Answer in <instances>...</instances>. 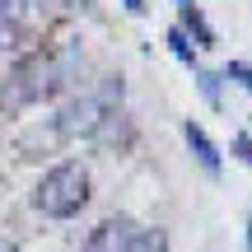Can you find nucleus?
Returning a JSON list of instances; mask_svg holds the SVG:
<instances>
[{
	"mask_svg": "<svg viewBox=\"0 0 252 252\" xmlns=\"http://www.w3.org/2000/svg\"><path fill=\"white\" fill-rule=\"evenodd\" d=\"M168 248H173V243H168V229L154 224V229H135V234L126 238L122 252H168Z\"/></svg>",
	"mask_w": 252,
	"mask_h": 252,
	"instance_id": "6e6552de",
	"label": "nucleus"
},
{
	"mask_svg": "<svg viewBox=\"0 0 252 252\" xmlns=\"http://www.w3.org/2000/svg\"><path fill=\"white\" fill-rule=\"evenodd\" d=\"M56 5L70 9V14H75V9H80V14H94V5H98V0H56Z\"/></svg>",
	"mask_w": 252,
	"mask_h": 252,
	"instance_id": "4468645a",
	"label": "nucleus"
},
{
	"mask_svg": "<svg viewBox=\"0 0 252 252\" xmlns=\"http://www.w3.org/2000/svg\"><path fill=\"white\" fill-rule=\"evenodd\" d=\"M229 150H234V154H238V159H243V163H248V168H252V135H248V131H238V135H234V140H229Z\"/></svg>",
	"mask_w": 252,
	"mask_h": 252,
	"instance_id": "ddd939ff",
	"label": "nucleus"
},
{
	"mask_svg": "<svg viewBox=\"0 0 252 252\" xmlns=\"http://www.w3.org/2000/svg\"><path fill=\"white\" fill-rule=\"evenodd\" d=\"M196 89H201V98H206L210 108H220V75H215V70L196 65Z\"/></svg>",
	"mask_w": 252,
	"mask_h": 252,
	"instance_id": "9d476101",
	"label": "nucleus"
},
{
	"mask_svg": "<svg viewBox=\"0 0 252 252\" xmlns=\"http://www.w3.org/2000/svg\"><path fill=\"white\" fill-rule=\"evenodd\" d=\"M135 229H140V224H135L131 215H108V220H98V224L89 229V238H84L80 252H122Z\"/></svg>",
	"mask_w": 252,
	"mask_h": 252,
	"instance_id": "20e7f679",
	"label": "nucleus"
},
{
	"mask_svg": "<svg viewBox=\"0 0 252 252\" xmlns=\"http://www.w3.org/2000/svg\"><path fill=\"white\" fill-rule=\"evenodd\" d=\"M126 9H131V14H145V0H122Z\"/></svg>",
	"mask_w": 252,
	"mask_h": 252,
	"instance_id": "dca6fc26",
	"label": "nucleus"
},
{
	"mask_svg": "<svg viewBox=\"0 0 252 252\" xmlns=\"http://www.w3.org/2000/svg\"><path fill=\"white\" fill-rule=\"evenodd\" d=\"M163 42H168V52L178 56V61L187 65V70H196V65H201V56H196V47H191V37L182 33V28H168V33H163Z\"/></svg>",
	"mask_w": 252,
	"mask_h": 252,
	"instance_id": "1a4fd4ad",
	"label": "nucleus"
},
{
	"mask_svg": "<svg viewBox=\"0 0 252 252\" xmlns=\"http://www.w3.org/2000/svg\"><path fill=\"white\" fill-rule=\"evenodd\" d=\"M0 252H19V243H14L9 234H0Z\"/></svg>",
	"mask_w": 252,
	"mask_h": 252,
	"instance_id": "2eb2a0df",
	"label": "nucleus"
},
{
	"mask_svg": "<svg viewBox=\"0 0 252 252\" xmlns=\"http://www.w3.org/2000/svg\"><path fill=\"white\" fill-rule=\"evenodd\" d=\"M14 0H0V52H9L14 47Z\"/></svg>",
	"mask_w": 252,
	"mask_h": 252,
	"instance_id": "9b49d317",
	"label": "nucleus"
},
{
	"mask_svg": "<svg viewBox=\"0 0 252 252\" xmlns=\"http://www.w3.org/2000/svg\"><path fill=\"white\" fill-rule=\"evenodd\" d=\"M94 196V178L80 159H61L37 178L33 187V210L47 220H75Z\"/></svg>",
	"mask_w": 252,
	"mask_h": 252,
	"instance_id": "f257e3e1",
	"label": "nucleus"
},
{
	"mask_svg": "<svg viewBox=\"0 0 252 252\" xmlns=\"http://www.w3.org/2000/svg\"><path fill=\"white\" fill-rule=\"evenodd\" d=\"M220 80H229V84H238V89H248V94H252V65H248V61H224Z\"/></svg>",
	"mask_w": 252,
	"mask_h": 252,
	"instance_id": "f8f14e48",
	"label": "nucleus"
},
{
	"mask_svg": "<svg viewBox=\"0 0 252 252\" xmlns=\"http://www.w3.org/2000/svg\"><path fill=\"white\" fill-rule=\"evenodd\" d=\"M94 140H98V145H126V140H131V117H126L122 108H112L108 117H103V126L94 131Z\"/></svg>",
	"mask_w": 252,
	"mask_h": 252,
	"instance_id": "423d86ee",
	"label": "nucleus"
},
{
	"mask_svg": "<svg viewBox=\"0 0 252 252\" xmlns=\"http://www.w3.org/2000/svg\"><path fill=\"white\" fill-rule=\"evenodd\" d=\"M248 252H252V215H248Z\"/></svg>",
	"mask_w": 252,
	"mask_h": 252,
	"instance_id": "f3484780",
	"label": "nucleus"
},
{
	"mask_svg": "<svg viewBox=\"0 0 252 252\" xmlns=\"http://www.w3.org/2000/svg\"><path fill=\"white\" fill-rule=\"evenodd\" d=\"M182 33L196 37V47H215V28L206 24V14H201V5H182Z\"/></svg>",
	"mask_w": 252,
	"mask_h": 252,
	"instance_id": "0eeeda50",
	"label": "nucleus"
},
{
	"mask_svg": "<svg viewBox=\"0 0 252 252\" xmlns=\"http://www.w3.org/2000/svg\"><path fill=\"white\" fill-rule=\"evenodd\" d=\"M182 5H196V0H178V9H182Z\"/></svg>",
	"mask_w": 252,
	"mask_h": 252,
	"instance_id": "a211bd4d",
	"label": "nucleus"
},
{
	"mask_svg": "<svg viewBox=\"0 0 252 252\" xmlns=\"http://www.w3.org/2000/svg\"><path fill=\"white\" fill-rule=\"evenodd\" d=\"M37 98H52L47 56H28V61H19L14 70L5 75V84H0V108H5V112H19V108H28V103H37Z\"/></svg>",
	"mask_w": 252,
	"mask_h": 252,
	"instance_id": "7ed1b4c3",
	"label": "nucleus"
},
{
	"mask_svg": "<svg viewBox=\"0 0 252 252\" xmlns=\"http://www.w3.org/2000/svg\"><path fill=\"white\" fill-rule=\"evenodd\" d=\"M108 112L112 108L98 94H70V98L56 108V117H52V135L56 140H94V131L103 126Z\"/></svg>",
	"mask_w": 252,
	"mask_h": 252,
	"instance_id": "f03ea898",
	"label": "nucleus"
},
{
	"mask_svg": "<svg viewBox=\"0 0 252 252\" xmlns=\"http://www.w3.org/2000/svg\"><path fill=\"white\" fill-rule=\"evenodd\" d=\"M182 140H187V150L196 154V163H201V168H206L210 178H220V168H224V163H220V145L206 135V126H196V122L187 117V122H182Z\"/></svg>",
	"mask_w": 252,
	"mask_h": 252,
	"instance_id": "39448f33",
	"label": "nucleus"
}]
</instances>
